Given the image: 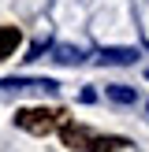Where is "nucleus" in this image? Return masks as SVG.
I'll use <instances>...</instances> for the list:
<instances>
[{"label": "nucleus", "instance_id": "nucleus-1", "mask_svg": "<svg viewBox=\"0 0 149 152\" xmlns=\"http://www.w3.org/2000/svg\"><path fill=\"white\" fill-rule=\"evenodd\" d=\"M56 123H60V111H52V108H22V111H15V126L30 130V134H49V130H56Z\"/></svg>", "mask_w": 149, "mask_h": 152}, {"label": "nucleus", "instance_id": "nucleus-2", "mask_svg": "<svg viewBox=\"0 0 149 152\" xmlns=\"http://www.w3.org/2000/svg\"><path fill=\"white\" fill-rule=\"evenodd\" d=\"M60 137H63L67 148H89L93 152V145H97V134H89L86 126H78V123H63L60 126Z\"/></svg>", "mask_w": 149, "mask_h": 152}, {"label": "nucleus", "instance_id": "nucleus-3", "mask_svg": "<svg viewBox=\"0 0 149 152\" xmlns=\"http://www.w3.org/2000/svg\"><path fill=\"white\" fill-rule=\"evenodd\" d=\"M19 41H22V37H19V30H15V26H0V59L11 56V52L19 48Z\"/></svg>", "mask_w": 149, "mask_h": 152}, {"label": "nucleus", "instance_id": "nucleus-4", "mask_svg": "<svg viewBox=\"0 0 149 152\" xmlns=\"http://www.w3.org/2000/svg\"><path fill=\"white\" fill-rule=\"evenodd\" d=\"M134 59H138L134 48H108V52H101V63H134Z\"/></svg>", "mask_w": 149, "mask_h": 152}, {"label": "nucleus", "instance_id": "nucleus-5", "mask_svg": "<svg viewBox=\"0 0 149 152\" xmlns=\"http://www.w3.org/2000/svg\"><path fill=\"white\" fill-rule=\"evenodd\" d=\"M104 93H108V96H112L116 104H134V100H138V93H134L131 86H108Z\"/></svg>", "mask_w": 149, "mask_h": 152}, {"label": "nucleus", "instance_id": "nucleus-6", "mask_svg": "<svg viewBox=\"0 0 149 152\" xmlns=\"http://www.w3.org/2000/svg\"><path fill=\"white\" fill-rule=\"evenodd\" d=\"M56 59H60V63H78L82 52H78V48H60V56H56Z\"/></svg>", "mask_w": 149, "mask_h": 152}, {"label": "nucleus", "instance_id": "nucleus-7", "mask_svg": "<svg viewBox=\"0 0 149 152\" xmlns=\"http://www.w3.org/2000/svg\"><path fill=\"white\" fill-rule=\"evenodd\" d=\"M145 78H149V71H145Z\"/></svg>", "mask_w": 149, "mask_h": 152}]
</instances>
